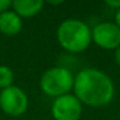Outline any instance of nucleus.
Segmentation results:
<instances>
[{
	"label": "nucleus",
	"mask_w": 120,
	"mask_h": 120,
	"mask_svg": "<svg viewBox=\"0 0 120 120\" xmlns=\"http://www.w3.org/2000/svg\"><path fill=\"white\" fill-rule=\"evenodd\" d=\"M115 25L120 29V9H117L115 13Z\"/></svg>",
	"instance_id": "12"
},
{
	"label": "nucleus",
	"mask_w": 120,
	"mask_h": 120,
	"mask_svg": "<svg viewBox=\"0 0 120 120\" xmlns=\"http://www.w3.org/2000/svg\"><path fill=\"white\" fill-rule=\"evenodd\" d=\"M12 9V0H0V14Z\"/></svg>",
	"instance_id": "10"
},
{
	"label": "nucleus",
	"mask_w": 120,
	"mask_h": 120,
	"mask_svg": "<svg viewBox=\"0 0 120 120\" xmlns=\"http://www.w3.org/2000/svg\"><path fill=\"white\" fill-rule=\"evenodd\" d=\"M58 44L70 53L84 52L92 43V30L76 18L65 19L57 29Z\"/></svg>",
	"instance_id": "2"
},
{
	"label": "nucleus",
	"mask_w": 120,
	"mask_h": 120,
	"mask_svg": "<svg viewBox=\"0 0 120 120\" xmlns=\"http://www.w3.org/2000/svg\"><path fill=\"white\" fill-rule=\"evenodd\" d=\"M92 41L103 49H116L120 47V29L112 22H101L92 30Z\"/></svg>",
	"instance_id": "6"
},
{
	"label": "nucleus",
	"mask_w": 120,
	"mask_h": 120,
	"mask_svg": "<svg viewBox=\"0 0 120 120\" xmlns=\"http://www.w3.org/2000/svg\"><path fill=\"white\" fill-rule=\"evenodd\" d=\"M106 5H109L110 8L117 11V9H120V0H107Z\"/></svg>",
	"instance_id": "11"
},
{
	"label": "nucleus",
	"mask_w": 120,
	"mask_h": 120,
	"mask_svg": "<svg viewBox=\"0 0 120 120\" xmlns=\"http://www.w3.org/2000/svg\"><path fill=\"white\" fill-rule=\"evenodd\" d=\"M115 61H116V63L120 66V47L115 49Z\"/></svg>",
	"instance_id": "13"
},
{
	"label": "nucleus",
	"mask_w": 120,
	"mask_h": 120,
	"mask_svg": "<svg viewBox=\"0 0 120 120\" xmlns=\"http://www.w3.org/2000/svg\"><path fill=\"white\" fill-rule=\"evenodd\" d=\"M81 112V102L74 94H65L53 101L52 116L54 120H79Z\"/></svg>",
	"instance_id": "5"
},
{
	"label": "nucleus",
	"mask_w": 120,
	"mask_h": 120,
	"mask_svg": "<svg viewBox=\"0 0 120 120\" xmlns=\"http://www.w3.org/2000/svg\"><path fill=\"white\" fill-rule=\"evenodd\" d=\"M75 76L68 68L56 66L45 71L40 78V89L49 97L58 98L68 94L74 88Z\"/></svg>",
	"instance_id": "3"
},
{
	"label": "nucleus",
	"mask_w": 120,
	"mask_h": 120,
	"mask_svg": "<svg viewBox=\"0 0 120 120\" xmlns=\"http://www.w3.org/2000/svg\"><path fill=\"white\" fill-rule=\"evenodd\" d=\"M48 3L52 5H60V4H62V1H48Z\"/></svg>",
	"instance_id": "14"
},
{
	"label": "nucleus",
	"mask_w": 120,
	"mask_h": 120,
	"mask_svg": "<svg viewBox=\"0 0 120 120\" xmlns=\"http://www.w3.org/2000/svg\"><path fill=\"white\" fill-rule=\"evenodd\" d=\"M22 18L13 11H8L0 14V32L7 36L18 35L22 30Z\"/></svg>",
	"instance_id": "7"
},
{
	"label": "nucleus",
	"mask_w": 120,
	"mask_h": 120,
	"mask_svg": "<svg viewBox=\"0 0 120 120\" xmlns=\"http://www.w3.org/2000/svg\"><path fill=\"white\" fill-rule=\"evenodd\" d=\"M74 96L90 107H103L112 101L115 86L110 76L98 68H83L74 80Z\"/></svg>",
	"instance_id": "1"
},
{
	"label": "nucleus",
	"mask_w": 120,
	"mask_h": 120,
	"mask_svg": "<svg viewBox=\"0 0 120 120\" xmlns=\"http://www.w3.org/2000/svg\"><path fill=\"white\" fill-rule=\"evenodd\" d=\"M29 107V97L19 86L12 85L0 92V109L9 116H21Z\"/></svg>",
	"instance_id": "4"
},
{
	"label": "nucleus",
	"mask_w": 120,
	"mask_h": 120,
	"mask_svg": "<svg viewBox=\"0 0 120 120\" xmlns=\"http://www.w3.org/2000/svg\"><path fill=\"white\" fill-rule=\"evenodd\" d=\"M13 80H14V74L9 66L5 65H0V89L3 90L5 88L13 85Z\"/></svg>",
	"instance_id": "9"
},
{
	"label": "nucleus",
	"mask_w": 120,
	"mask_h": 120,
	"mask_svg": "<svg viewBox=\"0 0 120 120\" xmlns=\"http://www.w3.org/2000/svg\"><path fill=\"white\" fill-rule=\"evenodd\" d=\"M44 7L43 0H13L12 11L21 18H31L40 13Z\"/></svg>",
	"instance_id": "8"
}]
</instances>
